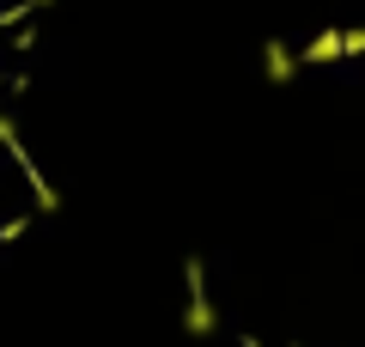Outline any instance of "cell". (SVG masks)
<instances>
[{
    "instance_id": "obj_2",
    "label": "cell",
    "mask_w": 365,
    "mask_h": 347,
    "mask_svg": "<svg viewBox=\"0 0 365 347\" xmlns=\"http://www.w3.org/2000/svg\"><path fill=\"white\" fill-rule=\"evenodd\" d=\"M207 329H213V311L195 305V311H189V335H207Z\"/></svg>"
},
{
    "instance_id": "obj_1",
    "label": "cell",
    "mask_w": 365,
    "mask_h": 347,
    "mask_svg": "<svg viewBox=\"0 0 365 347\" xmlns=\"http://www.w3.org/2000/svg\"><path fill=\"white\" fill-rule=\"evenodd\" d=\"M299 67H304V61H299V55L287 49V43H262V74H268L274 86H287V79L299 74Z\"/></svg>"
}]
</instances>
